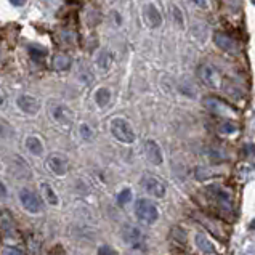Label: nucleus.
Returning a JSON list of instances; mask_svg holds the SVG:
<instances>
[{
  "label": "nucleus",
  "instance_id": "obj_1",
  "mask_svg": "<svg viewBox=\"0 0 255 255\" xmlns=\"http://www.w3.org/2000/svg\"><path fill=\"white\" fill-rule=\"evenodd\" d=\"M204 194L210 201V204L214 206V209L218 214L227 217L233 214V191L230 188L223 185H209L204 189Z\"/></svg>",
  "mask_w": 255,
  "mask_h": 255
},
{
  "label": "nucleus",
  "instance_id": "obj_2",
  "mask_svg": "<svg viewBox=\"0 0 255 255\" xmlns=\"http://www.w3.org/2000/svg\"><path fill=\"white\" fill-rule=\"evenodd\" d=\"M193 217L204 230H207L210 235H214L217 239L225 241V239L228 238V228L225 227L223 222H220L218 218L209 215V214H204V212H194Z\"/></svg>",
  "mask_w": 255,
  "mask_h": 255
},
{
  "label": "nucleus",
  "instance_id": "obj_3",
  "mask_svg": "<svg viewBox=\"0 0 255 255\" xmlns=\"http://www.w3.org/2000/svg\"><path fill=\"white\" fill-rule=\"evenodd\" d=\"M135 215L140 222L146 225H154L159 218L157 206L149 199H138L135 204Z\"/></svg>",
  "mask_w": 255,
  "mask_h": 255
},
{
  "label": "nucleus",
  "instance_id": "obj_4",
  "mask_svg": "<svg viewBox=\"0 0 255 255\" xmlns=\"http://www.w3.org/2000/svg\"><path fill=\"white\" fill-rule=\"evenodd\" d=\"M111 133L118 141L126 143V144H132L135 141V132L133 128L130 127V124L122 119V118H114L111 121Z\"/></svg>",
  "mask_w": 255,
  "mask_h": 255
},
{
  "label": "nucleus",
  "instance_id": "obj_5",
  "mask_svg": "<svg viewBox=\"0 0 255 255\" xmlns=\"http://www.w3.org/2000/svg\"><path fill=\"white\" fill-rule=\"evenodd\" d=\"M198 77H199V81L204 85L210 87V89H220L222 84H223L220 71H218L214 64H210V63H202L201 64V66L198 68Z\"/></svg>",
  "mask_w": 255,
  "mask_h": 255
},
{
  "label": "nucleus",
  "instance_id": "obj_6",
  "mask_svg": "<svg viewBox=\"0 0 255 255\" xmlns=\"http://www.w3.org/2000/svg\"><path fill=\"white\" fill-rule=\"evenodd\" d=\"M204 108L207 109V111H210L212 114L215 116H220V118H235L236 116V111L235 108L230 106L227 101H223L220 98L217 97H207L206 100H204Z\"/></svg>",
  "mask_w": 255,
  "mask_h": 255
},
{
  "label": "nucleus",
  "instance_id": "obj_7",
  "mask_svg": "<svg viewBox=\"0 0 255 255\" xmlns=\"http://www.w3.org/2000/svg\"><path fill=\"white\" fill-rule=\"evenodd\" d=\"M214 43L225 53H230V55L241 53V45H239V42L227 32H215Z\"/></svg>",
  "mask_w": 255,
  "mask_h": 255
},
{
  "label": "nucleus",
  "instance_id": "obj_8",
  "mask_svg": "<svg viewBox=\"0 0 255 255\" xmlns=\"http://www.w3.org/2000/svg\"><path fill=\"white\" fill-rule=\"evenodd\" d=\"M140 185L144 191L151 196H154V198H164L165 196V185L157 177H152L149 173L143 175Z\"/></svg>",
  "mask_w": 255,
  "mask_h": 255
},
{
  "label": "nucleus",
  "instance_id": "obj_9",
  "mask_svg": "<svg viewBox=\"0 0 255 255\" xmlns=\"http://www.w3.org/2000/svg\"><path fill=\"white\" fill-rule=\"evenodd\" d=\"M19 201H21V204H23V207L31 214H39L43 209L40 198L37 194H34L32 191H29V189H21Z\"/></svg>",
  "mask_w": 255,
  "mask_h": 255
},
{
  "label": "nucleus",
  "instance_id": "obj_10",
  "mask_svg": "<svg viewBox=\"0 0 255 255\" xmlns=\"http://www.w3.org/2000/svg\"><path fill=\"white\" fill-rule=\"evenodd\" d=\"M122 238H124V241L132 247H143L144 243H146V236L143 235V231L136 227H130V225L124 227Z\"/></svg>",
  "mask_w": 255,
  "mask_h": 255
},
{
  "label": "nucleus",
  "instance_id": "obj_11",
  "mask_svg": "<svg viewBox=\"0 0 255 255\" xmlns=\"http://www.w3.org/2000/svg\"><path fill=\"white\" fill-rule=\"evenodd\" d=\"M143 18L146 21V24L152 29L161 27L162 24V14L154 3H146L143 6Z\"/></svg>",
  "mask_w": 255,
  "mask_h": 255
},
{
  "label": "nucleus",
  "instance_id": "obj_12",
  "mask_svg": "<svg viewBox=\"0 0 255 255\" xmlns=\"http://www.w3.org/2000/svg\"><path fill=\"white\" fill-rule=\"evenodd\" d=\"M16 105H18V108L21 109V111L29 114V116L37 114L39 109H40L39 100H35L34 97H31V95H21V97L16 100Z\"/></svg>",
  "mask_w": 255,
  "mask_h": 255
},
{
  "label": "nucleus",
  "instance_id": "obj_13",
  "mask_svg": "<svg viewBox=\"0 0 255 255\" xmlns=\"http://www.w3.org/2000/svg\"><path fill=\"white\" fill-rule=\"evenodd\" d=\"M144 154H146V159L154 165H161L164 157H162V151L159 148V144L152 140H148L144 143Z\"/></svg>",
  "mask_w": 255,
  "mask_h": 255
},
{
  "label": "nucleus",
  "instance_id": "obj_14",
  "mask_svg": "<svg viewBox=\"0 0 255 255\" xmlns=\"http://www.w3.org/2000/svg\"><path fill=\"white\" fill-rule=\"evenodd\" d=\"M72 111L64 105H55L52 106V118L58 122V124H64V126H68V124L72 122Z\"/></svg>",
  "mask_w": 255,
  "mask_h": 255
},
{
  "label": "nucleus",
  "instance_id": "obj_15",
  "mask_svg": "<svg viewBox=\"0 0 255 255\" xmlns=\"http://www.w3.org/2000/svg\"><path fill=\"white\" fill-rule=\"evenodd\" d=\"M47 165L55 175H58V177H63V175H66L68 172V162H66V159H63L61 156H50Z\"/></svg>",
  "mask_w": 255,
  "mask_h": 255
},
{
  "label": "nucleus",
  "instance_id": "obj_16",
  "mask_svg": "<svg viewBox=\"0 0 255 255\" xmlns=\"http://www.w3.org/2000/svg\"><path fill=\"white\" fill-rule=\"evenodd\" d=\"M194 243H196V247L202 252V254H209V255H212L215 254V246L212 244V241L207 238L206 233H196V236H194Z\"/></svg>",
  "mask_w": 255,
  "mask_h": 255
},
{
  "label": "nucleus",
  "instance_id": "obj_17",
  "mask_svg": "<svg viewBox=\"0 0 255 255\" xmlns=\"http://www.w3.org/2000/svg\"><path fill=\"white\" fill-rule=\"evenodd\" d=\"M72 66V60L68 53H56L53 58V68L55 71H68Z\"/></svg>",
  "mask_w": 255,
  "mask_h": 255
},
{
  "label": "nucleus",
  "instance_id": "obj_18",
  "mask_svg": "<svg viewBox=\"0 0 255 255\" xmlns=\"http://www.w3.org/2000/svg\"><path fill=\"white\" fill-rule=\"evenodd\" d=\"M95 101H97V105L100 108H105L109 105V101H111V92L106 87H101L97 92H95Z\"/></svg>",
  "mask_w": 255,
  "mask_h": 255
},
{
  "label": "nucleus",
  "instance_id": "obj_19",
  "mask_svg": "<svg viewBox=\"0 0 255 255\" xmlns=\"http://www.w3.org/2000/svg\"><path fill=\"white\" fill-rule=\"evenodd\" d=\"M26 148L29 149V152H32L34 156H40L43 152V144L37 136H27Z\"/></svg>",
  "mask_w": 255,
  "mask_h": 255
},
{
  "label": "nucleus",
  "instance_id": "obj_20",
  "mask_svg": "<svg viewBox=\"0 0 255 255\" xmlns=\"http://www.w3.org/2000/svg\"><path fill=\"white\" fill-rule=\"evenodd\" d=\"M0 230H2L5 235H11L13 233V220H11L10 212H6V210H3V212L0 214Z\"/></svg>",
  "mask_w": 255,
  "mask_h": 255
},
{
  "label": "nucleus",
  "instance_id": "obj_21",
  "mask_svg": "<svg viewBox=\"0 0 255 255\" xmlns=\"http://www.w3.org/2000/svg\"><path fill=\"white\" fill-rule=\"evenodd\" d=\"M27 52H29V56H31V60L32 61H42L43 58L47 56V48H43L42 45H29L27 48Z\"/></svg>",
  "mask_w": 255,
  "mask_h": 255
},
{
  "label": "nucleus",
  "instance_id": "obj_22",
  "mask_svg": "<svg viewBox=\"0 0 255 255\" xmlns=\"http://www.w3.org/2000/svg\"><path fill=\"white\" fill-rule=\"evenodd\" d=\"M42 193H43V198H45V201L50 204V206H58V196L53 191L52 186L47 185V183H43L42 185Z\"/></svg>",
  "mask_w": 255,
  "mask_h": 255
},
{
  "label": "nucleus",
  "instance_id": "obj_23",
  "mask_svg": "<svg viewBox=\"0 0 255 255\" xmlns=\"http://www.w3.org/2000/svg\"><path fill=\"white\" fill-rule=\"evenodd\" d=\"M98 68L100 69H103V71H108L109 66H111V63H113V56L109 52H101L100 56H98Z\"/></svg>",
  "mask_w": 255,
  "mask_h": 255
},
{
  "label": "nucleus",
  "instance_id": "obj_24",
  "mask_svg": "<svg viewBox=\"0 0 255 255\" xmlns=\"http://www.w3.org/2000/svg\"><path fill=\"white\" fill-rule=\"evenodd\" d=\"M172 238H173L178 244H186V241H188L186 231H185L183 228H178V227H175V228L172 230Z\"/></svg>",
  "mask_w": 255,
  "mask_h": 255
},
{
  "label": "nucleus",
  "instance_id": "obj_25",
  "mask_svg": "<svg viewBox=\"0 0 255 255\" xmlns=\"http://www.w3.org/2000/svg\"><path fill=\"white\" fill-rule=\"evenodd\" d=\"M130 199H132V191H130L128 188L122 189V191L118 194V202L121 204V206H126V204H128Z\"/></svg>",
  "mask_w": 255,
  "mask_h": 255
},
{
  "label": "nucleus",
  "instance_id": "obj_26",
  "mask_svg": "<svg viewBox=\"0 0 255 255\" xmlns=\"http://www.w3.org/2000/svg\"><path fill=\"white\" fill-rule=\"evenodd\" d=\"M172 14H173V19H175V23H177L178 26H183V13L180 11L178 6H172Z\"/></svg>",
  "mask_w": 255,
  "mask_h": 255
},
{
  "label": "nucleus",
  "instance_id": "obj_27",
  "mask_svg": "<svg viewBox=\"0 0 255 255\" xmlns=\"http://www.w3.org/2000/svg\"><path fill=\"white\" fill-rule=\"evenodd\" d=\"M81 135H82V138L84 140H92V136H93V132H92V128L87 126V124H82L81 126Z\"/></svg>",
  "mask_w": 255,
  "mask_h": 255
},
{
  "label": "nucleus",
  "instance_id": "obj_28",
  "mask_svg": "<svg viewBox=\"0 0 255 255\" xmlns=\"http://www.w3.org/2000/svg\"><path fill=\"white\" fill-rule=\"evenodd\" d=\"M2 255H24V252L18 247H5L2 251Z\"/></svg>",
  "mask_w": 255,
  "mask_h": 255
},
{
  "label": "nucleus",
  "instance_id": "obj_29",
  "mask_svg": "<svg viewBox=\"0 0 255 255\" xmlns=\"http://www.w3.org/2000/svg\"><path fill=\"white\" fill-rule=\"evenodd\" d=\"M236 130H238V127L235 126V124H231V122L223 124V126L220 127V132L222 133H233V132H236Z\"/></svg>",
  "mask_w": 255,
  "mask_h": 255
},
{
  "label": "nucleus",
  "instance_id": "obj_30",
  "mask_svg": "<svg viewBox=\"0 0 255 255\" xmlns=\"http://www.w3.org/2000/svg\"><path fill=\"white\" fill-rule=\"evenodd\" d=\"M194 6H198L199 10H207L209 8V2L207 0H189Z\"/></svg>",
  "mask_w": 255,
  "mask_h": 255
},
{
  "label": "nucleus",
  "instance_id": "obj_31",
  "mask_svg": "<svg viewBox=\"0 0 255 255\" xmlns=\"http://www.w3.org/2000/svg\"><path fill=\"white\" fill-rule=\"evenodd\" d=\"M98 255H116V252L109 246H101L98 251Z\"/></svg>",
  "mask_w": 255,
  "mask_h": 255
},
{
  "label": "nucleus",
  "instance_id": "obj_32",
  "mask_svg": "<svg viewBox=\"0 0 255 255\" xmlns=\"http://www.w3.org/2000/svg\"><path fill=\"white\" fill-rule=\"evenodd\" d=\"M5 198H6V188L2 181H0V199H5Z\"/></svg>",
  "mask_w": 255,
  "mask_h": 255
},
{
  "label": "nucleus",
  "instance_id": "obj_33",
  "mask_svg": "<svg viewBox=\"0 0 255 255\" xmlns=\"http://www.w3.org/2000/svg\"><path fill=\"white\" fill-rule=\"evenodd\" d=\"M11 2V5H14V6H23L24 3H26V0H10Z\"/></svg>",
  "mask_w": 255,
  "mask_h": 255
},
{
  "label": "nucleus",
  "instance_id": "obj_34",
  "mask_svg": "<svg viewBox=\"0 0 255 255\" xmlns=\"http://www.w3.org/2000/svg\"><path fill=\"white\" fill-rule=\"evenodd\" d=\"M173 255H189V254H186L183 251H173Z\"/></svg>",
  "mask_w": 255,
  "mask_h": 255
},
{
  "label": "nucleus",
  "instance_id": "obj_35",
  "mask_svg": "<svg viewBox=\"0 0 255 255\" xmlns=\"http://www.w3.org/2000/svg\"><path fill=\"white\" fill-rule=\"evenodd\" d=\"M2 105H3V95L0 93V106H2Z\"/></svg>",
  "mask_w": 255,
  "mask_h": 255
},
{
  "label": "nucleus",
  "instance_id": "obj_36",
  "mask_svg": "<svg viewBox=\"0 0 255 255\" xmlns=\"http://www.w3.org/2000/svg\"><path fill=\"white\" fill-rule=\"evenodd\" d=\"M252 3H254V5H255V0H252Z\"/></svg>",
  "mask_w": 255,
  "mask_h": 255
}]
</instances>
